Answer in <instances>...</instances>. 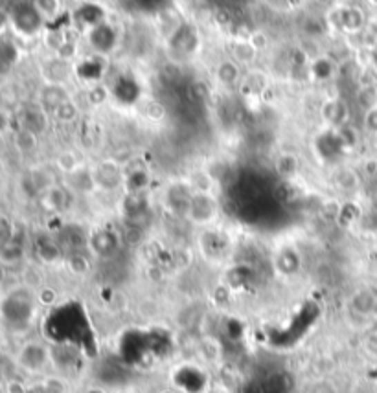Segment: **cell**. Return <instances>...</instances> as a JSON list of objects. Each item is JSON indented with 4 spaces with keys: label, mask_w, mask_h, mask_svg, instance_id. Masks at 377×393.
<instances>
[{
    "label": "cell",
    "mask_w": 377,
    "mask_h": 393,
    "mask_svg": "<svg viewBox=\"0 0 377 393\" xmlns=\"http://www.w3.org/2000/svg\"><path fill=\"white\" fill-rule=\"evenodd\" d=\"M11 22L24 35H33L39 32V28L43 24V17L35 6L22 2V4H17L11 11Z\"/></svg>",
    "instance_id": "cell-1"
},
{
    "label": "cell",
    "mask_w": 377,
    "mask_h": 393,
    "mask_svg": "<svg viewBox=\"0 0 377 393\" xmlns=\"http://www.w3.org/2000/svg\"><path fill=\"white\" fill-rule=\"evenodd\" d=\"M30 305H28L26 298H22L19 292H13L8 298H4L2 303V316H4L6 323L10 325H22L30 316Z\"/></svg>",
    "instance_id": "cell-2"
},
{
    "label": "cell",
    "mask_w": 377,
    "mask_h": 393,
    "mask_svg": "<svg viewBox=\"0 0 377 393\" xmlns=\"http://www.w3.org/2000/svg\"><path fill=\"white\" fill-rule=\"evenodd\" d=\"M48 362V351L44 350L43 345L39 344H28L22 347L21 355H19V364L26 367L30 372H39Z\"/></svg>",
    "instance_id": "cell-3"
},
{
    "label": "cell",
    "mask_w": 377,
    "mask_h": 393,
    "mask_svg": "<svg viewBox=\"0 0 377 393\" xmlns=\"http://www.w3.org/2000/svg\"><path fill=\"white\" fill-rule=\"evenodd\" d=\"M15 46L8 39H0V72L8 70L15 61Z\"/></svg>",
    "instance_id": "cell-4"
},
{
    "label": "cell",
    "mask_w": 377,
    "mask_h": 393,
    "mask_svg": "<svg viewBox=\"0 0 377 393\" xmlns=\"http://www.w3.org/2000/svg\"><path fill=\"white\" fill-rule=\"evenodd\" d=\"M6 21H8V17H6L4 13H2V11H0V30H2V28H4Z\"/></svg>",
    "instance_id": "cell-5"
}]
</instances>
